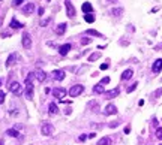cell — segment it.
Instances as JSON below:
<instances>
[{"label": "cell", "instance_id": "obj_20", "mask_svg": "<svg viewBox=\"0 0 162 145\" xmlns=\"http://www.w3.org/2000/svg\"><path fill=\"white\" fill-rule=\"evenodd\" d=\"M93 93L95 94H102V93H105V88H104V85L99 82V84H96L95 87H93Z\"/></svg>", "mask_w": 162, "mask_h": 145}, {"label": "cell", "instance_id": "obj_28", "mask_svg": "<svg viewBox=\"0 0 162 145\" xmlns=\"http://www.w3.org/2000/svg\"><path fill=\"white\" fill-rule=\"evenodd\" d=\"M89 106H90V108H93V112H98V109H99V105H98L96 102H90V103H89Z\"/></svg>", "mask_w": 162, "mask_h": 145}, {"label": "cell", "instance_id": "obj_25", "mask_svg": "<svg viewBox=\"0 0 162 145\" xmlns=\"http://www.w3.org/2000/svg\"><path fill=\"white\" fill-rule=\"evenodd\" d=\"M99 57H101V52H93V54L89 55V61H90V63H92V61H96Z\"/></svg>", "mask_w": 162, "mask_h": 145}, {"label": "cell", "instance_id": "obj_5", "mask_svg": "<svg viewBox=\"0 0 162 145\" xmlns=\"http://www.w3.org/2000/svg\"><path fill=\"white\" fill-rule=\"evenodd\" d=\"M68 94V90H65V88H56V90H53V96L56 97V99H60V100H63V97Z\"/></svg>", "mask_w": 162, "mask_h": 145}, {"label": "cell", "instance_id": "obj_35", "mask_svg": "<svg viewBox=\"0 0 162 145\" xmlns=\"http://www.w3.org/2000/svg\"><path fill=\"white\" fill-rule=\"evenodd\" d=\"M119 124H120L119 121H111V123H110V127H113V129H114V127H117Z\"/></svg>", "mask_w": 162, "mask_h": 145}, {"label": "cell", "instance_id": "obj_17", "mask_svg": "<svg viewBox=\"0 0 162 145\" xmlns=\"http://www.w3.org/2000/svg\"><path fill=\"white\" fill-rule=\"evenodd\" d=\"M132 75H134V70H132V69H126V70L122 73V81H128V79H131V78H132Z\"/></svg>", "mask_w": 162, "mask_h": 145}, {"label": "cell", "instance_id": "obj_29", "mask_svg": "<svg viewBox=\"0 0 162 145\" xmlns=\"http://www.w3.org/2000/svg\"><path fill=\"white\" fill-rule=\"evenodd\" d=\"M137 87H138V82H134V84H132L131 87H128V90H126V91H128V93H132V91H134V90H135Z\"/></svg>", "mask_w": 162, "mask_h": 145}, {"label": "cell", "instance_id": "obj_9", "mask_svg": "<svg viewBox=\"0 0 162 145\" xmlns=\"http://www.w3.org/2000/svg\"><path fill=\"white\" fill-rule=\"evenodd\" d=\"M53 79H56V81H63L65 79V72L63 70H60V69H57V70H53Z\"/></svg>", "mask_w": 162, "mask_h": 145}, {"label": "cell", "instance_id": "obj_22", "mask_svg": "<svg viewBox=\"0 0 162 145\" xmlns=\"http://www.w3.org/2000/svg\"><path fill=\"white\" fill-rule=\"evenodd\" d=\"M6 135H8V136H12V138H18V136H20V133H18L17 129H8V130H6Z\"/></svg>", "mask_w": 162, "mask_h": 145}, {"label": "cell", "instance_id": "obj_3", "mask_svg": "<svg viewBox=\"0 0 162 145\" xmlns=\"http://www.w3.org/2000/svg\"><path fill=\"white\" fill-rule=\"evenodd\" d=\"M83 91H84V87H83L81 84H77V85H74V87H71V88H69L68 94H69L71 97H77V96H80Z\"/></svg>", "mask_w": 162, "mask_h": 145}, {"label": "cell", "instance_id": "obj_26", "mask_svg": "<svg viewBox=\"0 0 162 145\" xmlns=\"http://www.w3.org/2000/svg\"><path fill=\"white\" fill-rule=\"evenodd\" d=\"M84 19H86L87 22H93V21H95V15H93V13H86V15H84Z\"/></svg>", "mask_w": 162, "mask_h": 145}, {"label": "cell", "instance_id": "obj_18", "mask_svg": "<svg viewBox=\"0 0 162 145\" xmlns=\"http://www.w3.org/2000/svg\"><path fill=\"white\" fill-rule=\"evenodd\" d=\"M81 9H83V12L84 13H92L93 12V6L89 3V1H86V3H83V6H81Z\"/></svg>", "mask_w": 162, "mask_h": 145}, {"label": "cell", "instance_id": "obj_12", "mask_svg": "<svg viewBox=\"0 0 162 145\" xmlns=\"http://www.w3.org/2000/svg\"><path fill=\"white\" fill-rule=\"evenodd\" d=\"M120 94V88L117 87V88H113V90H110V91H105V97L107 99H114V97H117Z\"/></svg>", "mask_w": 162, "mask_h": 145}, {"label": "cell", "instance_id": "obj_37", "mask_svg": "<svg viewBox=\"0 0 162 145\" xmlns=\"http://www.w3.org/2000/svg\"><path fill=\"white\" fill-rule=\"evenodd\" d=\"M108 67H110V64H108V63H104V64H101V69H102V70H107Z\"/></svg>", "mask_w": 162, "mask_h": 145}, {"label": "cell", "instance_id": "obj_41", "mask_svg": "<svg viewBox=\"0 0 162 145\" xmlns=\"http://www.w3.org/2000/svg\"><path fill=\"white\" fill-rule=\"evenodd\" d=\"M129 132H131V127H129V126H128V127H125V133H129Z\"/></svg>", "mask_w": 162, "mask_h": 145}, {"label": "cell", "instance_id": "obj_36", "mask_svg": "<svg viewBox=\"0 0 162 145\" xmlns=\"http://www.w3.org/2000/svg\"><path fill=\"white\" fill-rule=\"evenodd\" d=\"M23 1H24V0H14V1H12V4H14V6H20Z\"/></svg>", "mask_w": 162, "mask_h": 145}, {"label": "cell", "instance_id": "obj_33", "mask_svg": "<svg viewBox=\"0 0 162 145\" xmlns=\"http://www.w3.org/2000/svg\"><path fill=\"white\" fill-rule=\"evenodd\" d=\"M50 21H51L50 18H47V19H42V21H41V25H42V27H45V25H47V24H48Z\"/></svg>", "mask_w": 162, "mask_h": 145}, {"label": "cell", "instance_id": "obj_38", "mask_svg": "<svg viewBox=\"0 0 162 145\" xmlns=\"http://www.w3.org/2000/svg\"><path fill=\"white\" fill-rule=\"evenodd\" d=\"M3 102H5V93H3V91H0V105H2Z\"/></svg>", "mask_w": 162, "mask_h": 145}, {"label": "cell", "instance_id": "obj_4", "mask_svg": "<svg viewBox=\"0 0 162 145\" xmlns=\"http://www.w3.org/2000/svg\"><path fill=\"white\" fill-rule=\"evenodd\" d=\"M41 132H42V135H44V136H51V135L54 133V126H53V124H50V123H45V124H42Z\"/></svg>", "mask_w": 162, "mask_h": 145}, {"label": "cell", "instance_id": "obj_39", "mask_svg": "<svg viewBox=\"0 0 162 145\" xmlns=\"http://www.w3.org/2000/svg\"><path fill=\"white\" fill-rule=\"evenodd\" d=\"M161 94H162V88H161V90H158V91H156L153 96H155V97H158V96H161Z\"/></svg>", "mask_w": 162, "mask_h": 145}, {"label": "cell", "instance_id": "obj_44", "mask_svg": "<svg viewBox=\"0 0 162 145\" xmlns=\"http://www.w3.org/2000/svg\"><path fill=\"white\" fill-rule=\"evenodd\" d=\"M0 1H2V0H0Z\"/></svg>", "mask_w": 162, "mask_h": 145}, {"label": "cell", "instance_id": "obj_6", "mask_svg": "<svg viewBox=\"0 0 162 145\" xmlns=\"http://www.w3.org/2000/svg\"><path fill=\"white\" fill-rule=\"evenodd\" d=\"M65 6H66V13H68V16H71V18H74L75 16V7H74V4L69 1V0H66V3H65Z\"/></svg>", "mask_w": 162, "mask_h": 145}, {"label": "cell", "instance_id": "obj_2", "mask_svg": "<svg viewBox=\"0 0 162 145\" xmlns=\"http://www.w3.org/2000/svg\"><path fill=\"white\" fill-rule=\"evenodd\" d=\"M9 91H11L12 94H15V96H21V94H23V87H21L20 82L14 81V82H11V85H9Z\"/></svg>", "mask_w": 162, "mask_h": 145}, {"label": "cell", "instance_id": "obj_8", "mask_svg": "<svg viewBox=\"0 0 162 145\" xmlns=\"http://www.w3.org/2000/svg\"><path fill=\"white\" fill-rule=\"evenodd\" d=\"M23 46H24L26 49H29V48L32 46V37H30V34H29L27 31L23 34Z\"/></svg>", "mask_w": 162, "mask_h": 145}, {"label": "cell", "instance_id": "obj_13", "mask_svg": "<svg viewBox=\"0 0 162 145\" xmlns=\"http://www.w3.org/2000/svg\"><path fill=\"white\" fill-rule=\"evenodd\" d=\"M71 48H72L71 43H65V45L59 46V54H60V55H66V54L71 51Z\"/></svg>", "mask_w": 162, "mask_h": 145}, {"label": "cell", "instance_id": "obj_15", "mask_svg": "<svg viewBox=\"0 0 162 145\" xmlns=\"http://www.w3.org/2000/svg\"><path fill=\"white\" fill-rule=\"evenodd\" d=\"M48 112H50V115H57V114H59V106H57V103L51 102V103L48 105Z\"/></svg>", "mask_w": 162, "mask_h": 145}, {"label": "cell", "instance_id": "obj_31", "mask_svg": "<svg viewBox=\"0 0 162 145\" xmlns=\"http://www.w3.org/2000/svg\"><path fill=\"white\" fill-rule=\"evenodd\" d=\"M108 82H110V78H108V76H105V78L101 79V84H102V85H105V84H108Z\"/></svg>", "mask_w": 162, "mask_h": 145}, {"label": "cell", "instance_id": "obj_43", "mask_svg": "<svg viewBox=\"0 0 162 145\" xmlns=\"http://www.w3.org/2000/svg\"><path fill=\"white\" fill-rule=\"evenodd\" d=\"M0 85H2V79H0Z\"/></svg>", "mask_w": 162, "mask_h": 145}, {"label": "cell", "instance_id": "obj_42", "mask_svg": "<svg viewBox=\"0 0 162 145\" xmlns=\"http://www.w3.org/2000/svg\"><path fill=\"white\" fill-rule=\"evenodd\" d=\"M0 145H5V144H3V141H0Z\"/></svg>", "mask_w": 162, "mask_h": 145}, {"label": "cell", "instance_id": "obj_11", "mask_svg": "<svg viewBox=\"0 0 162 145\" xmlns=\"http://www.w3.org/2000/svg\"><path fill=\"white\" fill-rule=\"evenodd\" d=\"M21 10H23L24 15H30V13H33V10H35V4H33V3H27V4H24V6L21 7Z\"/></svg>", "mask_w": 162, "mask_h": 145}, {"label": "cell", "instance_id": "obj_16", "mask_svg": "<svg viewBox=\"0 0 162 145\" xmlns=\"http://www.w3.org/2000/svg\"><path fill=\"white\" fill-rule=\"evenodd\" d=\"M15 61H17V54L14 52V54H11V55L8 57V60H6V67L14 66V64H15Z\"/></svg>", "mask_w": 162, "mask_h": 145}, {"label": "cell", "instance_id": "obj_23", "mask_svg": "<svg viewBox=\"0 0 162 145\" xmlns=\"http://www.w3.org/2000/svg\"><path fill=\"white\" fill-rule=\"evenodd\" d=\"M110 144H111V138H108V136H104L98 141V145H110Z\"/></svg>", "mask_w": 162, "mask_h": 145}, {"label": "cell", "instance_id": "obj_7", "mask_svg": "<svg viewBox=\"0 0 162 145\" xmlns=\"http://www.w3.org/2000/svg\"><path fill=\"white\" fill-rule=\"evenodd\" d=\"M104 114H105V115H116V114H117V106H116V105H113V103L107 105V106H105Z\"/></svg>", "mask_w": 162, "mask_h": 145}, {"label": "cell", "instance_id": "obj_24", "mask_svg": "<svg viewBox=\"0 0 162 145\" xmlns=\"http://www.w3.org/2000/svg\"><path fill=\"white\" fill-rule=\"evenodd\" d=\"M123 13V9L122 7H113L111 9V15H114V16H120Z\"/></svg>", "mask_w": 162, "mask_h": 145}, {"label": "cell", "instance_id": "obj_27", "mask_svg": "<svg viewBox=\"0 0 162 145\" xmlns=\"http://www.w3.org/2000/svg\"><path fill=\"white\" fill-rule=\"evenodd\" d=\"M86 34H92V36H98V37H101V36H102L99 31H96V30H92V28H89V30L86 31Z\"/></svg>", "mask_w": 162, "mask_h": 145}, {"label": "cell", "instance_id": "obj_1", "mask_svg": "<svg viewBox=\"0 0 162 145\" xmlns=\"http://www.w3.org/2000/svg\"><path fill=\"white\" fill-rule=\"evenodd\" d=\"M33 78H35V72H30L26 76V97L29 100L33 99Z\"/></svg>", "mask_w": 162, "mask_h": 145}, {"label": "cell", "instance_id": "obj_34", "mask_svg": "<svg viewBox=\"0 0 162 145\" xmlns=\"http://www.w3.org/2000/svg\"><path fill=\"white\" fill-rule=\"evenodd\" d=\"M86 139H87V135H80V136H78V141H80V142H84Z\"/></svg>", "mask_w": 162, "mask_h": 145}, {"label": "cell", "instance_id": "obj_14", "mask_svg": "<svg viewBox=\"0 0 162 145\" xmlns=\"http://www.w3.org/2000/svg\"><path fill=\"white\" fill-rule=\"evenodd\" d=\"M152 70H153V73H159V72H161L162 70V58H158V60L153 63Z\"/></svg>", "mask_w": 162, "mask_h": 145}, {"label": "cell", "instance_id": "obj_10", "mask_svg": "<svg viewBox=\"0 0 162 145\" xmlns=\"http://www.w3.org/2000/svg\"><path fill=\"white\" fill-rule=\"evenodd\" d=\"M35 78H36L38 82H44L45 78H47V75H45V72H44L42 69H36V70H35Z\"/></svg>", "mask_w": 162, "mask_h": 145}, {"label": "cell", "instance_id": "obj_32", "mask_svg": "<svg viewBox=\"0 0 162 145\" xmlns=\"http://www.w3.org/2000/svg\"><path fill=\"white\" fill-rule=\"evenodd\" d=\"M156 138H159V139H162V127H159V129L156 130Z\"/></svg>", "mask_w": 162, "mask_h": 145}, {"label": "cell", "instance_id": "obj_19", "mask_svg": "<svg viewBox=\"0 0 162 145\" xmlns=\"http://www.w3.org/2000/svg\"><path fill=\"white\" fill-rule=\"evenodd\" d=\"M66 27H68V25H66L65 22H62V24H59V25H57V28H56V33H57L59 36H62V34H65V31H66Z\"/></svg>", "mask_w": 162, "mask_h": 145}, {"label": "cell", "instance_id": "obj_21", "mask_svg": "<svg viewBox=\"0 0 162 145\" xmlns=\"http://www.w3.org/2000/svg\"><path fill=\"white\" fill-rule=\"evenodd\" d=\"M9 27H12V28H21V27H24V25H23L20 21H17V18H12V21H11Z\"/></svg>", "mask_w": 162, "mask_h": 145}, {"label": "cell", "instance_id": "obj_40", "mask_svg": "<svg viewBox=\"0 0 162 145\" xmlns=\"http://www.w3.org/2000/svg\"><path fill=\"white\" fill-rule=\"evenodd\" d=\"M95 136H96V133H89V135H87V138H90V139H93Z\"/></svg>", "mask_w": 162, "mask_h": 145}, {"label": "cell", "instance_id": "obj_30", "mask_svg": "<svg viewBox=\"0 0 162 145\" xmlns=\"http://www.w3.org/2000/svg\"><path fill=\"white\" fill-rule=\"evenodd\" d=\"M92 42V39L90 37H84V39H81V45H89Z\"/></svg>", "mask_w": 162, "mask_h": 145}]
</instances>
